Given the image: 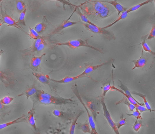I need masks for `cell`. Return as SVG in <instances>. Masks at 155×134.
<instances>
[{
    "mask_svg": "<svg viewBox=\"0 0 155 134\" xmlns=\"http://www.w3.org/2000/svg\"><path fill=\"white\" fill-rule=\"evenodd\" d=\"M80 7L86 16L105 19L111 15L109 7L102 1H90L81 4Z\"/></svg>",
    "mask_w": 155,
    "mask_h": 134,
    "instance_id": "obj_1",
    "label": "cell"
},
{
    "mask_svg": "<svg viewBox=\"0 0 155 134\" xmlns=\"http://www.w3.org/2000/svg\"><path fill=\"white\" fill-rule=\"evenodd\" d=\"M56 45H59V46L65 45V46L68 47L70 48L71 49H75L78 48L82 47H85L90 48L92 49L99 52L101 54L104 53L103 50L88 44V39L85 40H82L81 39L71 40L65 42L57 43Z\"/></svg>",
    "mask_w": 155,
    "mask_h": 134,
    "instance_id": "obj_2",
    "label": "cell"
},
{
    "mask_svg": "<svg viewBox=\"0 0 155 134\" xmlns=\"http://www.w3.org/2000/svg\"><path fill=\"white\" fill-rule=\"evenodd\" d=\"M83 25L87 30L94 34L103 35L108 40H115L116 39V37L113 32L106 30L104 27H100L96 25L92 26L86 23H83Z\"/></svg>",
    "mask_w": 155,
    "mask_h": 134,
    "instance_id": "obj_3",
    "label": "cell"
},
{
    "mask_svg": "<svg viewBox=\"0 0 155 134\" xmlns=\"http://www.w3.org/2000/svg\"><path fill=\"white\" fill-rule=\"evenodd\" d=\"M72 91L74 93L75 95L76 96H77L78 98V99L80 100V102L82 103L83 107H84L87 113H88V120L89 123L90 125L91 129V132L90 134H98V133L97 132L96 129L95 124V123L94 120H93V117L90 114L88 110V107L86 106L85 103L83 102V100H82V98H81L80 95L78 91V90L77 85H74L72 86Z\"/></svg>",
    "mask_w": 155,
    "mask_h": 134,
    "instance_id": "obj_4",
    "label": "cell"
},
{
    "mask_svg": "<svg viewBox=\"0 0 155 134\" xmlns=\"http://www.w3.org/2000/svg\"><path fill=\"white\" fill-rule=\"evenodd\" d=\"M39 102L42 104L44 105H50V104H55V105H61L66 104L73 103L74 101L70 99H64L61 98L60 99H38Z\"/></svg>",
    "mask_w": 155,
    "mask_h": 134,
    "instance_id": "obj_5",
    "label": "cell"
},
{
    "mask_svg": "<svg viewBox=\"0 0 155 134\" xmlns=\"http://www.w3.org/2000/svg\"><path fill=\"white\" fill-rule=\"evenodd\" d=\"M101 102L102 105H103V111H104V115L105 118L106 119L108 123L110 125L111 127L113 130H114V132L116 134H119L118 131V129L117 128L116 123L114 122L113 121L111 115L110 113L108 111V109H107L106 106L105 102H104V99H102Z\"/></svg>",
    "mask_w": 155,
    "mask_h": 134,
    "instance_id": "obj_6",
    "label": "cell"
},
{
    "mask_svg": "<svg viewBox=\"0 0 155 134\" xmlns=\"http://www.w3.org/2000/svg\"><path fill=\"white\" fill-rule=\"evenodd\" d=\"M76 9V7H75V10L74 11L73 13L71 14L70 16L67 19L64 21L60 25L58 26L56 28H55V29H54V30L52 31V32H51V33H50V35H52V34H57V33H59V32L61 31V30L65 29V28L72 27V26L75 25V24H78V23H79V22H73L70 21H69L71 17L72 16L74 13L75 12Z\"/></svg>",
    "mask_w": 155,
    "mask_h": 134,
    "instance_id": "obj_7",
    "label": "cell"
},
{
    "mask_svg": "<svg viewBox=\"0 0 155 134\" xmlns=\"http://www.w3.org/2000/svg\"><path fill=\"white\" fill-rule=\"evenodd\" d=\"M2 19L1 21L2 22L3 24H7V27H14L17 28V29L21 30L22 31L24 32L21 27H20L19 24L17 23V22L12 17L6 14L4 12H2Z\"/></svg>",
    "mask_w": 155,
    "mask_h": 134,
    "instance_id": "obj_8",
    "label": "cell"
},
{
    "mask_svg": "<svg viewBox=\"0 0 155 134\" xmlns=\"http://www.w3.org/2000/svg\"><path fill=\"white\" fill-rule=\"evenodd\" d=\"M113 59H111L109 60V61L104 62V63L101 64H100L95 65V66H86L85 70L83 71V72H82V73L79 75L80 76L83 77L91 73V72L95 70L98 69L100 68V67L105 66V65L108 64L110 63L111 62H113L114 60L113 61Z\"/></svg>",
    "mask_w": 155,
    "mask_h": 134,
    "instance_id": "obj_9",
    "label": "cell"
},
{
    "mask_svg": "<svg viewBox=\"0 0 155 134\" xmlns=\"http://www.w3.org/2000/svg\"><path fill=\"white\" fill-rule=\"evenodd\" d=\"M131 62H133L135 66L132 68V70H135L137 68H142L146 65L147 63V59L144 54V50H142L141 51V56L138 59L136 60H133Z\"/></svg>",
    "mask_w": 155,
    "mask_h": 134,
    "instance_id": "obj_10",
    "label": "cell"
},
{
    "mask_svg": "<svg viewBox=\"0 0 155 134\" xmlns=\"http://www.w3.org/2000/svg\"><path fill=\"white\" fill-rule=\"evenodd\" d=\"M104 3H109L114 7L118 12V15H120L121 13L125 11L128 9L127 7H125L120 4L117 2V0H114L112 1H102Z\"/></svg>",
    "mask_w": 155,
    "mask_h": 134,
    "instance_id": "obj_11",
    "label": "cell"
},
{
    "mask_svg": "<svg viewBox=\"0 0 155 134\" xmlns=\"http://www.w3.org/2000/svg\"><path fill=\"white\" fill-rule=\"evenodd\" d=\"M32 74L39 82L43 84H49L50 83V78L49 76L36 72H33Z\"/></svg>",
    "mask_w": 155,
    "mask_h": 134,
    "instance_id": "obj_12",
    "label": "cell"
},
{
    "mask_svg": "<svg viewBox=\"0 0 155 134\" xmlns=\"http://www.w3.org/2000/svg\"><path fill=\"white\" fill-rule=\"evenodd\" d=\"M26 115H22V116L21 117L18 118V119H16V120H13V121L1 124V125H0V130L4 129L5 128L10 126V125L25 121V120H26Z\"/></svg>",
    "mask_w": 155,
    "mask_h": 134,
    "instance_id": "obj_13",
    "label": "cell"
},
{
    "mask_svg": "<svg viewBox=\"0 0 155 134\" xmlns=\"http://www.w3.org/2000/svg\"><path fill=\"white\" fill-rule=\"evenodd\" d=\"M83 78V77H81L78 75L76 77H66L62 79L59 80H57L50 79V80L52 81V82H56L57 83H70V82H72V81L75 80L80 78Z\"/></svg>",
    "mask_w": 155,
    "mask_h": 134,
    "instance_id": "obj_14",
    "label": "cell"
},
{
    "mask_svg": "<svg viewBox=\"0 0 155 134\" xmlns=\"http://www.w3.org/2000/svg\"><path fill=\"white\" fill-rule=\"evenodd\" d=\"M45 55H46V53H44L40 56L33 57L30 61L31 66L34 68H38L41 64L43 57L45 56Z\"/></svg>",
    "mask_w": 155,
    "mask_h": 134,
    "instance_id": "obj_15",
    "label": "cell"
},
{
    "mask_svg": "<svg viewBox=\"0 0 155 134\" xmlns=\"http://www.w3.org/2000/svg\"><path fill=\"white\" fill-rule=\"evenodd\" d=\"M76 9L75 12L77 13V14L79 16L82 21L84 22V23H87V24H90V25L92 26L96 25V24H94V23H92L91 21H90L88 19V18H87V16L85 15L84 14H83V13L81 11L79 7H78V6H76Z\"/></svg>",
    "mask_w": 155,
    "mask_h": 134,
    "instance_id": "obj_16",
    "label": "cell"
},
{
    "mask_svg": "<svg viewBox=\"0 0 155 134\" xmlns=\"http://www.w3.org/2000/svg\"><path fill=\"white\" fill-rule=\"evenodd\" d=\"M148 34L146 35L143 36L141 37V40L142 42L141 43L142 47V49L146 52H149L150 53L152 54V55H155V52L152 51L149 47L148 44L146 42V40L147 39V37L148 36Z\"/></svg>",
    "mask_w": 155,
    "mask_h": 134,
    "instance_id": "obj_17",
    "label": "cell"
},
{
    "mask_svg": "<svg viewBox=\"0 0 155 134\" xmlns=\"http://www.w3.org/2000/svg\"><path fill=\"white\" fill-rule=\"evenodd\" d=\"M78 128L80 130H82L84 133H91V129L88 120H86L84 123L80 124Z\"/></svg>",
    "mask_w": 155,
    "mask_h": 134,
    "instance_id": "obj_18",
    "label": "cell"
},
{
    "mask_svg": "<svg viewBox=\"0 0 155 134\" xmlns=\"http://www.w3.org/2000/svg\"><path fill=\"white\" fill-rule=\"evenodd\" d=\"M155 0H147V1H144V2H141V3L139 4H138L134 6H133L131 7V8L128 9L126 10V11L128 13H130L131 12L137 10L139 9L140 7H142V6L148 4L149 3H151V2H153Z\"/></svg>",
    "mask_w": 155,
    "mask_h": 134,
    "instance_id": "obj_19",
    "label": "cell"
},
{
    "mask_svg": "<svg viewBox=\"0 0 155 134\" xmlns=\"http://www.w3.org/2000/svg\"><path fill=\"white\" fill-rule=\"evenodd\" d=\"M39 90H38L36 88L35 86H33L30 88H28L24 93L20 95H24L27 97V99H28L29 97L32 96V95H34L36 93H38L39 92Z\"/></svg>",
    "mask_w": 155,
    "mask_h": 134,
    "instance_id": "obj_20",
    "label": "cell"
},
{
    "mask_svg": "<svg viewBox=\"0 0 155 134\" xmlns=\"http://www.w3.org/2000/svg\"><path fill=\"white\" fill-rule=\"evenodd\" d=\"M121 103H123V104H125L126 105H127L128 109H129V111L130 112H133L134 109L136 108L133 105H132L130 102L128 100L127 98L125 96L123 97V99L119 101L118 102L116 103V105H117L118 104H121Z\"/></svg>",
    "mask_w": 155,
    "mask_h": 134,
    "instance_id": "obj_21",
    "label": "cell"
},
{
    "mask_svg": "<svg viewBox=\"0 0 155 134\" xmlns=\"http://www.w3.org/2000/svg\"><path fill=\"white\" fill-rule=\"evenodd\" d=\"M128 13H127L126 11H125L123 12V13H121V15L117 19H116V20H114V21L111 23V24H108V25L106 26L105 27H104V28H105V29H107V28H108L111 27L114 25V24L117 23V22H119L120 21L125 19V18L128 16Z\"/></svg>",
    "mask_w": 155,
    "mask_h": 134,
    "instance_id": "obj_22",
    "label": "cell"
},
{
    "mask_svg": "<svg viewBox=\"0 0 155 134\" xmlns=\"http://www.w3.org/2000/svg\"><path fill=\"white\" fill-rule=\"evenodd\" d=\"M47 28V25L44 22L38 23L35 26L34 29L39 34H41Z\"/></svg>",
    "mask_w": 155,
    "mask_h": 134,
    "instance_id": "obj_23",
    "label": "cell"
},
{
    "mask_svg": "<svg viewBox=\"0 0 155 134\" xmlns=\"http://www.w3.org/2000/svg\"><path fill=\"white\" fill-rule=\"evenodd\" d=\"M132 93L133 94L138 95L139 96L142 98L144 100V104L145 105H146V108H147V110H148L149 111H150V112H151V111H152L151 106H150L148 101H147V99H146V95H144L141 94V93H138V92H136L135 91L133 92Z\"/></svg>",
    "mask_w": 155,
    "mask_h": 134,
    "instance_id": "obj_24",
    "label": "cell"
},
{
    "mask_svg": "<svg viewBox=\"0 0 155 134\" xmlns=\"http://www.w3.org/2000/svg\"><path fill=\"white\" fill-rule=\"evenodd\" d=\"M117 88L114 85L111 86L110 84L106 85L104 86L103 88V92L101 97L102 99H104V97L105 96L107 92L110 90H116Z\"/></svg>",
    "mask_w": 155,
    "mask_h": 134,
    "instance_id": "obj_25",
    "label": "cell"
},
{
    "mask_svg": "<svg viewBox=\"0 0 155 134\" xmlns=\"http://www.w3.org/2000/svg\"><path fill=\"white\" fill-rule=\"evenodd\" d=\"M28 120L31 126L34 128L35 131H37V128L36 125L35 119H34V112L33 110L30 111L29 113V117L28 118Z\"/></svg>",
    "mask_w": 155,
    "mask_h": 134,
    "instance_id": "obj_26",
    "label": "cell"
},
{
    "mask_svg": "<svg viewBox=\"0 0 155 134\" xmlns=\"http://www.w3.org/2000/svg\"><path fill=\"white\" fill-rule=\"evenodd\" d=\"M26 11L27 8L25 9L24 11H23L20 13L19 19H18V21H17V23H18V24H21V25L24 26H25L26 25V24L25 23V19H24L26 13Z\"/></svg>",
    "mask_w": 155,
    "mask_h": 134,
    "instance_id": "obj_27",
    "label": "cell"
},
{
    "mask_svg": "<svg viewBox=\"0 0 155 134\" xmlns=\"http://www.w3.org/2000/svg\"><path fill=\"white\" fill-rule=\"evenodd\" d=\"M84 112L81 111L76 117L73 120V121L72 123V125H71L70 129V134H74L75 132V128L76 123L77 122L78 120V118L81 115H82L83 114Z\"/></svg>",
    "mask_w": 155,
    "mask_h": 134,
    "instance_id": "obj_28",
    "label": "cell"
},
{
    "mask_svg": "<svg viewBox=\"0 0 155 134\" xmlns=\"http://www.w3.org/2000/svg\"><path fill=\"white\" fill-rule=\"evenodd\" d=\"M16 6H17V11L19 13H21L25 9H26V6L25 3L23 1H21V0L17 1Z\"/></svg>",
    "mask_w": 155,
    "mask_h": 134,
    "instance_id": "obj_29",
    "label": "cell"
},
{
    "mask_svg": "<svg viewBox=\"0 0 155 134\" xmlns=\"http://www.w3.org/2000/svg\"><path fill=\"white\" fill-rule=\"evenodd\" d=\"M44 39L42 37H40L38 38V39H36L35 41L33 43L32 45V52H35L37 48L39 47V45L42 41H44Z\"/></svg>",
    "mask_w": 155,
    "mask_h": 134,
    "instance_id": "obj_30",
    "label": "cell"
},
{
    "mask_svg": "<svg viewBox=\"0 0 155 134\" xmlns=\"http://www.w3.org/2000/svg\"><path fill=\"white\" fill-rule=\"evenodd\" d=\"M87 107L91 111L92 114L93 115L95 120H96V112L95 108V107L94 105H93V103L92 102L89 101L87 102Z\"/></svg>",
    "mask_w": 155,
    "mask_h": 134,
    "instance_id": "obj_31",
    "label": "cell"
},
{
    "mask_svg": "<svg viewBox=\"0 0 155 134\" xmlns=\"http://www.w3.org/2000/svg\"><path fill=\"white\" fill-rule=\"evenodd\" d=\"M29 35L32 39L36 40L38 39V38L40 37V36L39 35V34L33 28H30L29 27Z\"/></svg>",
    "mask_w": 155,
    "mask_h": 134,
    "instance_id": "obj_32",
    "label": "cell"
},
{
    "mask_svg": "<svg viewBox=\"0 0 155 134\" xmlns=\"http://www.w3.org/2000/svg\"><path fill=\"white\" fill-rule=\"evenodd\" d=\"M14 98L13 97L6 96L1 99L0 102L4 105H8L10 104L14 100Z\"/></svg>",
    "mask_w": 155,
    "mask_h": 134,
    "instance_id": "obj_33",
    "label": "cell"
},
{
    "mask_svg": "<svg viewBox=\"0 0 155 134\" xmlns=\"http://www.w3.org/2000/svg\"><path fill=\"white\" fill-rule=\"evenodd\" d=\"M126 118H123V115L122 114L121 116H120V120L118 122L116 123V125L118 129H119L121 127L126 125Z\"/></svg>",
    "mask_w": 155,
    "mask_h": 134,
    "instance_id": "obj_34",
    "label": "cell"
},
{
    "mask_svg": "<svg viewBox=\"0 0 155 134\" xmlns=\"http://www.w3.org/2000/svg\"><path fill=\"white\" fill-rule=\"evenodd\" d=\"M126 114L128 116L134 117L137 120H141L142 119V117L141 116V113L140 112V111L136 108L135 111H133V113L132 114Z\"/></svg>",
    "mask_w": 155,
    "mask_h": 134,
    "instance_id": "obj_35",
    "label": "cell"
},
{
    "mask_svg": "<svg viewBox=\"0 0 155 134\" xmlns=\"http://www.w3.org/2000/svg\"><path fill=\"white\" fill-rule=\"evenodd\" d=\"M52 113L55 116L59 118H66V116H67V114H65V113L59 110H54L52 112Z\"/></svg>",
    "mask_w": 155,
    "mask_h": 134,
    "instance_id": "obj_36",
    "label": "cell"
},
{
    "mask_svg": "<svg viewBox=\"0 0 155 134\" xmlns=\"http://www.w3.org/2000/svg\"><path fill=\"white\" fill-rule=\"evenodd\" d=\"M155 37V25L154 24L146 40H151Z\"/></svg>",
    "mask_w": 155,
    "mask_h": 134,
    "instance_id": "obj_37",
    "label": "cell"
},
{
    "mask_svg": "<svg viewBox=\"0 0 155 134\" xmlns=\"http://www.w3.org/2000/svg\"><path fill=\"white\" fill-rule=\"evenodd\" d=\"M141 126H142L141 122H138V120H136L134 123L133 128L134 131L136 132H138Z\"/></svg>",
    "mask_w": 155,
    "mask_h": 134,
    "instance_id": "obj_38",
    "label": "cell"
},
{
    "mask_svg": "<svg viewBox=\"0 0 155 134\" xmlns=\"http://www.w3.org/2000/svg\"><path fill=\"white\" fill-rule=\"evenodd\" d=\"M47 45V43L45 42V40L44 41H42V42L39 45V47L37 48L36 51L37 52H40L42 50L44 49L45 46Z\"/></svg>",
    "mask_w": 155,
    "mask_h": 134,
    "instance_id": "obj_39",
    "label": "cell"
},
{
    "mask_svg": "<svg viewBox=\"0 0 155 134\" xmlns=\"http://www.w3.org/2000/svg\"><path fill=\"white\" fill-rule=\"evenodd\" d=\"M54 1H58V2H61V3L63 5L64 8H65V5H67L72 6H76L72 4L71 2H69L68 1H67V0H54Z\"/></svg>",
    "mask_w": 155,
    "mask_h": 134,
    "instance_id": "obj_40",
    "label": "cell"
},
{
    "mask_svg": "<svg viewBox=\"0 0 155 134\" xmlns=\"http://www.w3.org/2000/svg\"><path fill=\"white\" fill-rule=\"evenodd\" d=\"M0 79H6V76L4 75L3 73L1 72V71H0Z\"/></svg>",
    "mask_w": 155,
    "mask_h": 134,
    "instance_id": "obj_41",
    "label": "cell"
},
{
    "mask_svg": "<svg viewBox=\"0 0 155 134\" xmlns=\"http://www.w3.org/2000/svg\"><path fill=\"white\" fill-rule=\"evenodd\" d=\"M4 107V105L0 102V109H2Z\"/></svg>",
    "mask_w": 155,
    "mask_h": 134,
    "instance_id": "obj_42",
    "label": "cell"
},
{
    "mask_svg": "<svg viewBox=\"0 0 155 134\" xmlns=\"http://www.w3.org/2000/svg\"><path fill=\"white\" fill-rule=\"evenodd\" d=\"M4 52V51L3 50H0V59H1V55H2V54H3V53Z\"/></svg>",
    "mask_w": 155,
    "mask_h": 134,
    "instance_id": "obj_43",
    "label": "cell"
},
{
    "mask_svg": "<svg viewBox=\"0 0 155 134\" xmlns=\"http://www.w3.org/2000/svg\"><path fill=\"white\" fill-rule=\"evenodd\" d=\"M3 24V23H2V21H0V28H1V26L2 25V24Z\"/></svg>",
    "mask_w": 155,
    "mask_h": 134,
    "instance_id": "obj_44",
    "label": "cell"
},
{
    "mask_svg": "<svg viewBox=\"0 0 155 134\" xmlns=\"http://www.w3.org/2000/svg\"><path fill=\"white\" fill-rule=\"evenodd\" d=\"M92 1V0H88V1H86L85 2H89V1Z\"/></svg>",
    "mask_w": 155,
    "mask_h": 134,
    "instance_id": "obj_45",
    "label": "cell"
},
{
    "mask_svg": "<svg viewBox=\"0 0 155 134\" xmlns=\"http://www.w3.org/2000/svg\"><path fill=\"white\" fill-rule=\"evenodd\" d=\"M2 0H0V3H1V2H2Z\"/></svg>",
    "mask_w": 155,
    "mask_h": 134,
    "instance_id": "obj_46",
    "label": "cell"
},
{
    "mask_svg": "<svg viewBox=\"0 0 155 134\" xmlns=\"http://www.w3.org/2000/svg\"><path fill=\"white\" fill-rule=\"evenodd\" d=\"M67 1H68L69 2H70L69 0H67Z\"/></svg>",
    "mask_w": 155,
    "mask_h": 134,
    "instance_id": "obj_47",
    "label": "cell"
}]
</instances>
